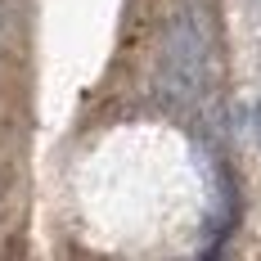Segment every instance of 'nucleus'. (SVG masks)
Instances as JSON below:
<instances>
[{
    "label": "nucleus",
    "mask_w": 261,
    "mask_h": 261,
    "mask_svg": "<svg viewBox=\"0 0 261 261\" xmlns=\"http://www.w3.org/2000/svg\"><path fill=\"white\" fill-rule=\"evenodd\" d=\"M212 59H207V32L194 14H180L167 27L162 63H158V95L167 108H194L207 90Z\"/></svg>",
    "instance_id": "f257e3e1"
},
{
    "label": "nucleus",
    "mask_w": 261,
    "mask_h": 261,
    "mask_svg": "<svg viewBox=\"0 0 261 261\" xmlns=\"http://www.w3.org/2000/svg\"><path fill=\"white\" fill-rule=\"evenodd\" d=\"M257 126H261V108H257Z\"/></svg>",
    "instance_id": "f03ea898"
}]
</instances>
